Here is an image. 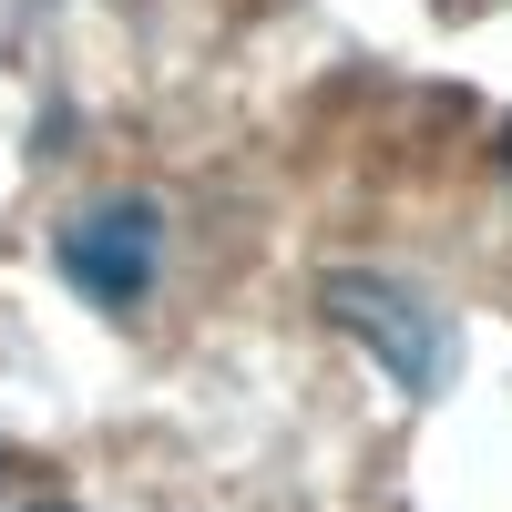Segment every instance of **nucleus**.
Wrapping results in <instances>:
<instances>
[{"mask_svg": "<svg viewBox=\"0 0 512 512\" xmlns=\"http://www.w3.org/2000/svg\"><path fill=\"white\" fill-rule=\"evenodd\" d=\"M502 154H512V144H502Z\"/></svg>", "mask_w": 512, "mask_h": 512, "instance_id": "4", "label": "nucleus"}, {"mask_svg": "<svg viewBox=\"0 0 512 512\" xmlns=\"http://www.w3.org/2000/svg\"><path fill=\"white\" fill-rule=\"evenodd\" d=\"M328 308L349 318L369 349L410 379V390H441V379H451V349H461V338H451V318L431 308V297H410V287H390V277H338Z\"/></svg>", "mask_w": 512, "mask_h": 512, "instance_id": "1", "label": "nucleus"}, {"mask_svg": "<svg viewBox=\"0 0 512 512\" xmlns=\"http://www.w3.org/2000/svg\"><path fill=\"white\" fill-rule=\"evenodd\" d=\"M31 512H72V502H31Z\"/></svg>", "mask_w": 512, "mask_h": 512, "instance_id": "3", "label": "nucleus"}, {"mask_svg": "<svg viewBox=\"0 0 512 512\" xmlns=\"http://www.w3.org/2000/svg\"><path fill=\"white\" fill-rule=\"evenodd\" d=\"M154 256H164V236H154V205H93L72 236H62V277L93 297V308H134V297L154 287Z\"/></svg>", "mask_w": 512, "mask_h": 512, "instance_id": "2", "label": "nucleus"}]
</instances>
